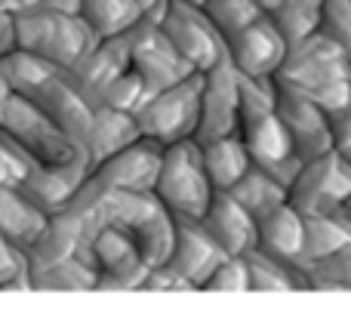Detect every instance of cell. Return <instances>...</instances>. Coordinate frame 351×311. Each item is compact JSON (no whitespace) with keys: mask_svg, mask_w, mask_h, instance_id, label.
Here are the masks:
<instances>
[{"mask_svg":"<svg viewBox=\"0 0 351 311\" xmlns=\"http://www.w3.org/2000/svg\"><path fill=\"white\" fill-rule=\"evenodd\" d=\"M12 25H16V47L43 59L62 74H68L96 47V37L80 22V16L22 12V16H12Z\"/></svg>","mask_w":351,"mask_h":311,"instance_id":"4","label":"cell"},{"mask_svg":"<svg viewBox=\"0 0 351 311\" xmlns=\"http://www.w3.org/2000/svg\"><path fill=\"white\" fill-rule=\"evenodd\" d=\"M130 68V31L121 37H108V40H96V47L65 74L74 86L80 90V96L96 108L102 92L121 77Z\"/></svg>","mask_w":351,"mask_h":311,"instance_id":"16","label":"cell"},{"mask_svg":"<svg viewBox=\"0 0 351 311\" xmlns=\"http://www.w3.org/2000/svg\"><path fill=\"white\" fill-rule=\"evenodd\" d=\"M351 247V225L346 213H330V216H308L302 219V253H299L296 265L308 269V265L321 262L327 256L348 250Z\"/></svg>","mask_w":351,"mask_h":311,"instance_id":"21","label":"cell"},{"mask_svg":"<svg viewBox=\"0 0 351 311\" xmlns=\"http://www.w3.org/2000/svg\"><path fill=\"white\" fill-rule=\"evenodd\" d=\"M145 99H148V92H145V86H142V80L136 77L133 68H127V71H123L121 77H117L114 84L102 92L99 105L114 108V111H127V114H136V111L142 108V102H145Z\"/></svg>","mask_w":351,"mask_h":311,"instance_id":"33","label":"cell"},{"mask_svg":"<svg viewBox=\"0 0 351 311\" xmlns=\"http://www.w3.org/2000/svg\"><path fill=\"white\" fill-rule=\"evenodd\" d=\"M160 34L179 53V59L188 62V68L197 74H206L225 59V43L210 25L204 6H188L173 0L167 18L160 22Z\"/></svg>","mask_w":351,"mask_h":311,"instance_id":"8","label":"cell"},{"mask_svg":"<svg viewBox=\"0 0 351 311\" xmlns=\"http://www.w3.org/2000/svg\"><path fill=\"white\" fill-rule=\"evenodd\" d=\"M0 133L10 136L37 166H56L74 158H86L80 148H74L59 133V127L31 99L16 96V92L6 99L3 111H0Z\"/></svg>","mask_w":351,"mask_h":311,"instance_id":"6","label":"cell"},{"mask_svg":"<svg viewBox=\"0 0 351 311\" xmlns=\"http://www.w3.org/2000/svg\"><path fill=\"white\" fill-rule=\"evenodd\" d=\"M49 216L40 213L19 188H0V238L25 253L43 232Z\"/></svg>","mask_w":351,"mask_h":311,"instance_id":"23","label":"cell"},{"mask_svg":"<svg viewBox=\"0 0 351 311\" xmlns=\"http://www.w3.org/2000/svg\"><path fill=\"white\" fill-rule=\"evenodd\" d=\"M12 96V90H10V84L3 80V74H0V111H3V105H6V99Z\"/></svg>","mask_w":351,"mask_h":311,"instance_id":"40","label":"cell"},{"mask_svg":"<svg viewBox=\"0 0 351 311\" xmlns=\"http://www.w3.org/2000/svg\"><path fill=\"white\" fill-rule=\"evenodd\" d=\"M256 247L268 256L296 262L302 253V216L290 203H284L274 213L256 219Z\"/></svg>","mask_w":351,"mask_h":311,"instance_id":"25","label":"cell"},{"mask_svg":"<svg viewBox=\"0 0 351 311\" xmlns=\"http://www.w3.org/2000/svg\"><path fill=\"white\" fill-rule=\"evenodd\" d=\"M170 3L173 0H136V6H139V22L160 28V22H164L167 12H170Z\"/></svg>","mask_w":351,"mask_h":311,"instance_id":"37","label":"cell"},{"mask_svg":"<svg viewBox=\"0 0 351 311\" xmlns=\"http://www.w3.org/2000/svg\"><path fill=\"white\" fill-rule=\"evenodd\" d=\"M152 195L160 201V207L173 216V219L200 222L210 207L213 195L210 179L204 173V160H200V145L194 139H182L164 148L160 158V170L154 179Z\"/></svg>","mask_w":351,"mask_h":311,"instance_id":"3","label":"cell"},{"mask_svg":"<svg viewBox=\"0 0 351 311\" xmlns=\"http://www.w3.org/2000/svg\"><path fill=\"white\" fill-rule=\"evenodd\" d=\"M317 16H321V0H284L274 16H268V22L278 28L287 47H296L317 31Z\"/></svg>","mask_w":351,"mask_h":311,"instance_id":"29","label":"cell"},{"mask_svg":"<svg viewBox=\"0 0 351 311\" xmlns=\"http://www.w3.org/2000/svg\"><path fill=\"white\" fill-rule=\"evenodd\" d=\"M346 210H351V201H348V207H346Z\"/></svg>","mask_w":351,"mask_h":311,"instance_id":"43","label":"cell"},{"mask_svg":"<svg viewBox=\"0 0 351 311\" xmlns=\"http://www.w3.org/2000/svg\"><path fill=\"white\" fill-rule=\"evenodd\" d=\"M278 84V80H274ZM274 114L284 123L287 136H290L293 154L302 164L317 160L324 154L333 151V136H330V117L324 114L317 105L302 99L299 92L287 90L278 84V96H274Z\"/></svg>","mask_w":351,"mask_h":311,"instance_id":"10","label":"cell"},{"mask_svg":"<svg viewBox=\"0 0 351 311\" xmlns=\"http://www.w3.org/2000/svg\"><path fill=\"white\" fill-rule=\"evenodd\" d=\"M200 228L210 234V240L231 259L247 256L256 247V219L250 213H243L225 191H216L206 207Z\"/></svg>","mask_w":351,"mask_h":311,"instance_id":"19","label":"cell"},{"mask_svg":"<svg viewBox=\"0 0 351 311\" xmlns=\"http://www.w3.org/2000/svg\"><path fill=\"white\" fill-rule=\"evenodd\" d=\"M280 3H284V0H253V6H256V10H259L265 18H268V16H274Z\"/></svg>","mask_w":351,"mask_h":311,"instance_id":"39","label":"cell"},{"mask_svg":"<svg viewBox=\"0 0 351 311\" xmlns=\"http://www.w3.org/2000/svg\"><path fill=\"white\" fill-rule=\"evenodd\" d=\"M287 55V43L268 18L225 40V59L241 77H274Z\"/></svg>","mask_w":351,"mask_h":311,"instance_id":"15","label":"cell"},{"mask_svg":"<svg viewBox=\"0 0 351 311\" xmlns=\"http://www.w3.org/2000/svg\"><path fill=\"white\" fill-rule=\"evenodd\" d=\"M179 3H188V6H204L206 0H179Z\"/></svg>","mask_w":351,"mask_h":311,"instance_id":"41","label":"cell"},{"mask_svg":"<svg viewBox=\"0 0 351 311\" xmlns=\"http://www.w3.org/2000/svg\"><path fill=\"white\" fill-rule=\"evenodd\" d=\"M197 293H250V275L243 259L225 256L222 262L213 269V275L200 284Z\"/></svg>","mask_w":351,"mask_h":311,"instance_id":"34","label":"cell"},{"mask_svg":"<svg viewBox=\"0 0 351 311\" xmlns=\"http://www.w3.org/2000/svg\"><path fill=\"white\" fill-rule=\"evenodd\" d=\"M308 277V290H321V293H351V247L336 256H327L321 262L305 269Z\"/></svg>","mask_w":351,"mask_h":311,"instance_id":"31","label":"cell"},{"mask_svg":"<svg viewBox=\"0 0 351 311\" xmlns=\"http://www.w3.org/2000/svg\"><path fill=\"white\" fill-rule=\"evenodd\" d=\"M274 80L317 105L327 117L351 108V55L317 31L296 47H287Z\"/></svg>","mask_w":351,"mask_h":311,"instance_id":"1","label":"cell"},{"mask_svg":"<svg viewBox=\"0 0 351 311\" xmlns=\"http://www.w3.org/2000/svg\"><path fill=\"white\" fill-rule=\"evenodd\" d=\"M96 275L93 265L80 262L77 256H68L56 265H47L40 271L28 275V290H68V293H80V290H96Z\"/></svg>","mask_w":351,"mask_h":311,"instance_id":"28","label":"cell"},{"mask_svg":"<svg viewBox=\"0 0 351 311\" xmlns=\"http://www.w3.org/2000/svg\"><path fill=\"white\" fill-rule=\"evenodd\" d=\"M225 136H237V71L228 65V59H222L213 71L204 74L194 142L206 145Z\"/></svg>","mask_w":351,"mask_h":311,"instance_id":"13","label":"cell"},{"mask_svg":"<svg viewBox=\"0 0 351 311\" xmlns=\"http://www.w3.org/2000/svg\"><path fill=\"white\" fill-rule=\"evenodd\" d=\"M330 136H333V151L351 160V108L330 117Z\"/></svg>","mask_w":351,"mask_h":311,"instance_id":"36","label":"cell"},{"mask_svg":"<svg viewBox=\"0 0 351 311\" xmlns=\"http://www.w3.org/2000/svg\"><path fill=\"white\" fill-rule=\"evenodd\" d=\"M250 275V290L253 293H305L308 290V277L305 269H299L290 259H278L262 253L259 247L241 256Z\"/></svg>","mask_w":351,"mask_h":311,"instance_id":"22","label":"cell"},{"mask_svg":"<svg viewBox=\"0 0 351 311\" xmlns=\"http://www.w3.org/2000/svg\"><path fill=\"white\" fill-rule=\"evenodd\" d=\"M173 250L167 259V269L176 271L182 281H188V287L197 293L200 284L213 275L219 262L225 259V253L219 250L210 240V234L200 228V222H188V219H173Z\"/></svg>","mask_w":351,"mask_h":311,"instance_id":"17","label":"cell"},{"mask_svg":"<svg viewBox=\"0 0 351 311\" xmlns=\"http://www.w3.org/2000/svg\"><path fill=\"white\" fill-rule=\"evenodd\" d=\"M136 293H194V290L188 287V281H182L176 271L167 269V265H158V269L145 271V277L139 281Z\"/></svg>","mask_w":351,"mask_h":311,"instance_id":"35","label":"cell"},{"mask_svg":"<svg viewBox=\"0 0 351 311\" xmlns=\"http://www.w3.org/2000/svg\"><path fill=\"white\" fill-rule=\"evenodd\" d=\"M160 158H164V145L152 139H139L130 148H123L121 154L96 164L86 173V179L102 191H136V195H142V191L154 188Z\"/></svg>","mask_w":351,"mask_h":311,"instance_id":"12","label":"cell"},{"mask_svg":"<svg viewBox=\"0 0 351 311\" xmlns=\"http://www.w3.org/2000/svg\"><path fill=\"white\" fill-rule=\"evenodd\" d=\"M77 16L96 40L121 37L139 25L136 0H77Z\"/></svg>","mask_w":351,"mask_h":311,"instance_id":"26","label":"cell"},{"mask_svg":"<svg viewBox=\"0 0 351 311\" xmlns=\"http://www.w3.org/2000/svg\"><path fill=\"white\" fill-rule=\"evenodd\" d=\"M77 0H40L34 12H59V16H77Z\"/></svg>","mask_w":351,"mask_h":311,"instance_id":"38","label":"cell"},{"mask_svg":"<svg viewBox=\"0 0 351 311\" xmlns=\"http://www.w3.org/2000/svg\"><path fill=\"white\" fill-rule=\"evenodd\" d=\"M142 136H139V127H136L133 114L96 105V108H93L90 139H86V160H90V170L96 164H102V160L121 154L123 148H130Z\"/></svg>","mask_w":351,"mask_h":311,"instance_id":"20","label":"cell"},{"mask_svg":"<svg viewBox=\"0 0 351 311\" xmlns=\"http://www.w3.org/2000/svg\"><path fill=\"white\" fill-rule=\"evenodd\" d=\"M243 213H250L253 219H262V216L274 213L278 207L287 203V188L278 185L268 173H262L259 166H250L247 176L234 185L231 191H225Z\"/></svg>","mask_w":351,"mask_h":311,"instance_id":"27","label":"cell"},{"mask_svg":"<svg viewBox=\"0 0 351 311\" xmlns=\"http://www.w3.org/2000/svg\"><path fill=\"white\" fill-rule=\"evenodd\" d=\"M99 216L102 225L117 228L123 238H130L148 269H158L170 259L176 222L152 191H108L99 203Z\"/></svg>","mask_w":351,"mask_h":311,"instance_id":"2","label":"cell"},{"mask_svg":"<svg viewBox=\"0 0 351 311\" xmlns=\"http://www.w3.org/2000/svg\"><path fill=\"white\" fill-rule=\"evenodd\" d=\"M200 92H204V74H188L170 90L148 96L133 114L139 136L164 148L182 139H194L200 117Z\"/></svg>","mask_w":351,"mask_h":311,"instance_id":"5","label":"cell"},{"mask_svg":"<svg viewBox=\"0 0 351 311\" xmlns=\"http://www.w3.org/2000/svg\"><path fill=\"white\" fill-rule=\"evenodd\" d=\"M130 68L142 80L148 96H158L179 80H185L188 74H197L188 68L185 59H179V53L164 40L158 28L145 22H139L130 31Z\"/></svg>","mask_w":351,"mask_h":311,"instance_id":"9","label":"cell"},{"mask_svg":"<svg viewBox=\"0 0 351 311\" xmlns=\"http://www.w3.org/2000/svg\"><path fill=\"white\" fill-rule=\"evenodd\" d=\"M317 34L351 55V0H321Z\"/></svg>","mask_w":351,"mask_h":311,"instance_id":"32","label":"cell"},{"mask_svg":"<svg viewBox=\"0 0 351 311\" xmlns=\"http://www.w3.org/2000/svg\"><path fill=\"white\" fill-rule=\"evenodd\" d=\"M204 12L210 18V25L216 28V34L222 37V43L231 40L234 34H241V31H247L259 18H265L253 6V0H206Z\"/></svg>","mask_w":351,"mask_h":311,"instance_id":"30","label":"cell"},{"mask_svg":"<svg viewBox=\"0 0 351 311\" xmlns=\"http://www.w3.org/2000/svg\"><path fill=\"white\" fill-rule=\"evenodd\" d=\"M86 173H90V160L86 158H74L68 164H56V166H34L28 173V179L19 185V191L40 213L53 216L74 197V191L80 188Z\"/></svg>","mask_w":351,"mask_h":311,"instance_id":"18","label":"cell"},{"mask_svg":"<svg viewBox=\"0 0 351 311\" xmlns=\"http://www.w3.org/2000/svg\"><path fill=\"white\" fill-rule=\"evenodd\" d=\"M90 256L96 262V290L99 293H136L139 281L145 277L148 265L123 238L117 228H99L96 238L90 240Z\"/></svg>","mask_w":351,"mask_h":311,"instance_id":"11","label":"cell"},{"mask_svg":"<svg viewBox=\"0 0 351 311\" xmlns=\"http://www.w3.org/2000/svg\"><path fill=\"white\" fill-rule=\"evenodd\" d=\"M200 160H204V173L213 191H231L253 166L247 148L237 136H225V139L200 145Z\"/></svg>","mask_w":351,"mask_h":311,"instance_id":"24","label":"cell"},{"mask_svg":"<svg viewBox=\"0 0 351 311\" xmlns=\"http://www.w3.org/2000/svg\"><path fill=\"white\" fill-rule=\"evenodd\" d=\"M342 213H346V219H348V225H351V210H342Z\"/></svg>","mask_w":351,"mask_h":311,"instance_id":"42","label":"cell"},{"mask_svg":"<svg viewBox=\"0 0 351 311\" xmlns=\"http://www.w3.org/2000/svg\"><path fill=\"white\" fill-rule=\"evenodd\" d=\"M28 99L59 127V133L74 148H80L86 154V139H90V127H93V105L80 96V90L65 74L59 71L56 77H49Z\"/></svg>","mask_w":351,"mask_h":311,"instance_id":"14","label":"cell"},{"mask_svg":"<svg viewBox=\"0 0 351 311\" xmlns=\"http://www.w3.org/2000/svg\"><path fill=\"white\" fill-rule=\"evenodd\" d=\"M351 201V160L330 151L317 160L302 164L296 182L290 185L287 203L302 219L308 216H330L346 210Z\"/></svg>","mask_w":351,"mask_h":311,"instance_id":"7","label":"cell"}]
</instances>
